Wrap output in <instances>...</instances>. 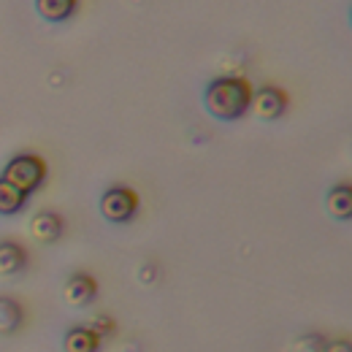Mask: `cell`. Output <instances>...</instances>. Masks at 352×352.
Returning a JSON list of instances; mask_svg holds the SVG:
<instances>
[{"instance_id":"8992f818","label":"cell","mask_w":352,"mask_h":352,"mask_svg":"<svg viewBox=\"0 0 352 352\" xmlns=\"http://www.w3.org/2000/svg\"><path fill=\"white\" fill-rule=\"evenodd\" d=\"M28 225H30V236L38 244H54L63 236V217L54 212H38Z\"/></svg>"},{"instance_id":"3957f363","label":"cell","mask_w":352,"mask_h":352,"mask_svg":"<svg viewBox=\"0 0 352 352\" xmlns=\"http://www.w3.org/2000/svg\"><path fill=\"white\" fill-rule=\"evenodd\" d=\"M100 214L111 225H125L138 214V198L128 187H109L100 195Z\"/></svg>"},{"instance_id":"9a60e30c","label":"cell","mask_w":352,"mask_h":352,"mask_svg":"<svg viewBox=\"0 0 352 352\" xmlns=\"http://www.w3.org/2000/svg\"><path fill=\"white\" fill-rule=\"evenodd\" d=\"M325 352H352V347H350V342L339 339V342H331V344H325Z\"/></svg>"},{"instance_id":"ba28073f","label":"cell","mask_w":352,"mask_h":352,"mask_svg":"<svg viewBox=\"0 0 352 352\" xmlns=\"http://www.w3.org/2000/svg\"><path fill=\"white\" fill-rule=\"evenodd\" d=\"M98 347H100V339L87 325H74L63 336V350L65 352H98Z\"/></svg>"},{"instance_id":"30bf717a","label":"cell","mask_w":352,"mask_h":352,"mask_svg":"<svg viewBox=\"0 0 352 352\" xmlns=\"http://www.w3.org/2000/svg\"><path fill=\"white\" fill-rule=\"evenodd\" d=\"M79 0H36V11L46 22H65L76 14Z\"/></svg>"},{"instance_id":"9c48e42d","label":"cell","mask_w":352,"mask_h":352,"mask_svg":"<svg viewBox=\"0 0 352 352\" xmlns=\"http://www.w3.org/2000/svg\"><path fill=\"white\" fill-rule=\"evenodd\" d=\"M325 209L333 220H350L352 214V190L350 184H336L328 190V198H325Z\"/></svg>"},{"instance_id":"7c38bea8","label":"cell","mask_w":352,"mask_h":352,"mask_svg":"<svg viewBox=\"0 0 352 352\" xmlns=\"http://www.w3.org/2000/svg\"><path fill=\"white\" fill-rule=\"evenodd\" d=\"M28 204V195H22L16 187H11L8 182L0 179V214L3 217H11V214H19Z\"/></svg>"},{"instance_id":"277c9868","label":"cell","mask_w":352,"mask_h":352,"mask_svg":"<svg viewBox=\"0 0 352 352\" xmlns=\"http://www.w3.org/2000/svg\"><path fill=\"white\" fill-rule=\"evenodd\" d=\"M250 109L258 120L263 122H274L285 114L287 109V95L279 87H261L252 89V100H250Z\"/></svg>"},{"instance_id":"52a82bcc","label":"cell","mask_w":352,"mask_h":352,"mask_svg":"<svg viewBox=\"0 0 352 352\" xmlns=\"http://www.w3.org/2000/svg\"><path fill=\"white\" fill-rule=\"evenodd\" d=\"M28 268V252L16 241H0V279L19 276Z\"/></svg>"},{"instance_id":"5bb4252c","label":"cell","mask_w":352,"mask_h":352,"mask_svg":"<svg viewBox=\"0 0 352 352\" xmlns=\"http://www.w3.org/2000/svg\"><path fill=\"white\" fill-rule=\"evenodd\" d=\"M87 328L98 336V339H103V336H111V333H114V322H111V317H95Z\"/></svg>"},{"instance_id":"4fadbf2b","label":"cell","mask_w":352,"mask_h":352,"mask_svg":"<svg viewBox=\"0 0 352 352\" xmlns=\"http://www.w3.org/2000/svg\"><path fill=\"white\" fill-rule=\"evenodd\" d=\"M325 339L320 333H301L296 342H293V350L290 352H325Z\"/></svg>"},{"instance_id":"5b68a950","label":"cell","mask_w":352,"mask_h":352,"mask_svg":"<svg viewBox=\"0 0 352 352\" xmlns=\"http://www.w3.org/2000/svg\"><path fill=\"white\" fill-rule=\"evenodd\" d=\"M95 296H98V282L89 276V274H74V276H68V282H65V287H63V298H65V304L68 307H87L95 301Z\"/></svg>"},{"instance_id":"8fae6325","label":"cell","mask_w":352,"mask_h":352,"mask_svg":"<svg viewBox=\"0 0 352 352\" xmlns=\"http://www.w3.org/2000/svg\"><path fill=\"white\" fill-rule=\"evenodd\" d=\"M22 328V307L14 298H0V336H14Z\"/></svg>"},{"instance_id":"7a4b0ae2","label":"cell","mask_w":352,"mask_h":352,"mask_svg":"<svg viewBox=\"0 0 352 352\" xmlns=\"http://www.w3.org/2000/svg\"><path fill=\"white\" fill-rule=\"evenodd\" d=\"M3 182H8L11 187H16L22 195L36 192L46 179V163L38 155H16L8 160V166L3 168Z\"/></svg>"},{"instance_id":"6da1fadb","label":"cell","mask_w":352,"mask_h":352,"mask_svg":"<svg viewBox=\"0 0 352 352\" xmlns=\"http://www.w3.org/2000/svg\"><path fill=\"white\" fill-rule=\"evenodd\" d=\"M252 87L241 76H217L204 89L206 111L220 122H236L250 111Z\"/></svg>"}]
</instances>
